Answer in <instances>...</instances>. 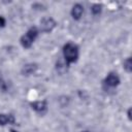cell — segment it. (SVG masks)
Returning a JSON list of instances; mask_svg holds the SVG:
<instances>
[{
	"instance_id": "cell-11",
	"label": "cell",
	"mask_w": 132,
	"mask_h": 132,
	"mask_svg": "<svg viewBox=\"0 0 132 132\" xmlns=\"http://www.w3.org/2000/svg\"><path fill=\"white\" fill-rule=\"evenodd\" d=\"M5 26V19L3 16H0V28Z\"/></svg>"
},
{
	"instance_id": "cell-1",
	"label": "cell",
	"mask_w": 132,
	"mask_h": 132,
	"mask_svg": "<svg viewBox=\"0 0 132 132\" xmlns=\"http://www.w3.org/2000/svg\"><path fill=\"white\" fill-rule=\"evenodd\" d=\"M63 55L65 62L69 65L71 63H74L78 58V47L76 44L68 42L63 47Z\"/></svg>"
},
{
	"instance_id": "cell-15",
	"label": "cell",
	"mask_w": 132,
	"mask_h": 132,
	"mask_svg": "<svg viewBox=\"0 0 132 132\" xmlns=\"http://www.w3.org/2000/svg\"><path fill=\"white\" fill-rule=\"evenodd\" d=\"M84 132H89V131H84Z\"/></svg>"
},
{
	"instance_id": "cell-6",
	"label": "cell",
	"mask_w": 132,
	"mask_h": 132,
	"mask_svg": "<svg viewBox=\"0 0 132 132\" xmlns=\"http://www.w3.org/2000/svg\"><path fill=\"white\" fill-rule=\"evenodd\" d=\"M82 13H84V7L80 4L77 3V4L73 5V7L71 9V15L74 20H79L81 18Z\"/></svg>"
},
{
	"instance_id": "cell-14",
	"label": "cell",
	"mask_w": 132,
	"mask_h": 132,
	"mask_svg": "<svg viewBox=\"0 0 132 132\" xmlns=\"http://www.w3.org/2000/svg\"><path fill=\"white\" fill-rule=\"evenodd\" d=\"M10 132H16V131H14V130H11V131H10Z\"/></svg>"
},
{
	"instance_id": "cell-7",
	"label": "cell",
	"mask_w": 132,
	"mask_h": 132,
	"mask_svg": "<svg viewBox=\"0 0 132 132\" xmlns=\"http://www.w3.org/2000/svg\"><path fill=\"white\" fill-rule=\"evenodd\" d=\"M37 69V64L35 63H29V64H26L24 65V67L22 68V73L24 75H30V74H33Z\"/></svg>"
},
{
	"instance_id": "cell-4",
	"label": "cell",
	"mask_w": 132,
	"mask_h": 132,
	"mask_svg": "<svg viewBox=\"0 0 132 132\" xmlns=\"http://www.w3.org/2000/svg\"><path fill=\"white\" fill-rule=\"evenodd\" d=\"M104 82H105L106 86H108L110 88H114V87H117L120 84V77L116 73H109L106 76Z\"/></svg>"
},
{
	"instance_id": "cell-9",
	"label": "cell",
	"mask_w": 132,
	"mask_h": 132,
	"mask_svg": "<svg viewBox=\"0 0 132 132\" xmlns=\"http://www.w3.org/2000/svg\"><path fill=\"white\" fill-rule=\"evenodd\" d=\"M124 69L127 72H131L132 71V61H131V58H127L124 61Z\"/></svg>"
},
{
	"instance_id": "cell-12",
	"label": "cell",
	"mask_w": 132,
	"mask_h": 132,
	"mask_svg": "<svg viewBox=\"0 0 132 132\" xmlns=\"http://www.w3.org/2000/svg\"><path fill=\"white\" fill-rule=\"evenodd\" d=\"M128 119L131 120V108L128 109Z\"/></svg>"
},
{
	"instance_id": "cell-3",
	"label": "cell",
	"mask_w": 132,
	"mask_h": 132,
	"mask_svg": "<svg viewBox=\"0 0 132 132\" xmlns=\"http://www.w3.org/2000/svg\"><path fill=\"white\" fill-rule=\"evenodd\" d=\"M56 25H57V23L53 18H51V16L43 18L40 21V30L44 33H48V32L53 31V29L56 27Z\"/></svg>"
},
{
	"instance_id": "cell-5",
	"label": "cell",
	"mask_w": 132,
	"mask_h": 132,
	"mask_svg": "<svg viewBox=\"0 0 132 132\" xmlns=\"http://www.w3.org/2000/svg\"><path fill=\"white\" fill-rule=\"evenodd\" d=\"M31 106L32 108L38 112V113H44L47 109V105H46V101L45 100H42V101H35V102H32L31 103Z\"/></svg>"
},
{
	"instance_id": "cell-8",
	"label": "cell",
	"mask_w": 132,
	"mask_h": 132,
	"mask_svg": "<svg viewBox=\"0 0 132 132\" xmlns=\"http://www.w3.org/2000/svg\"><path fill=\"white\" fill-rule=\"evenodd\" d=\"M13 123H14V118L11 114H4V113L0 114V125L1 126H5L7 124H13Z\"/></svg>"
},
{
	"instance_id": "cell-2",
	"label": "cell",
	"mask_w": 132,
	"mask_h": 132,
	"mask_svg": "<svg viewBox=\"0 0 132 132\" xmlns=\"http://www.w3.org/2000/svg\"><path fill=\"white\" fill-rule=\"evenodd\" d=\"M37 35H38V30H37V28H36V27L30 28V29L27 31V33L22 36V38H21V44H22L25 48L30 47V46L32 45V43L34 42V40L36 39Z\"/></svg>"
},
{
	"instance_id": "cell-13",
	"label": "cell",
	"mask_w": 132,
	"mask_h": 132,
	"mask_svg": "<svg viewBox=\"0 0 132 132\" xmlns=\"http://www.w3.org/2000/svg\"><path fill=\"white\" fill-rule=\"evenodd\" d=\"M2 81V74H1V72H0V82Z\"/></svg>"
},
{
	"instance_id": "cell-10",
	"label": "cell",
	"mask_w": 132,
	"mask_h": 132,
	"mask_svg": "<svg viewBox=\"0 0 132 132\" xmlns=\"http://www.w3.org/2000/svg\"><path fill=\"white\" fill-rule=\"evenodd\" d=\"M91 10H92V12H93L94 14H99V13L101 12V5H99V4H94V5L92 6Z\"/></svg>"
}]
</instances>
